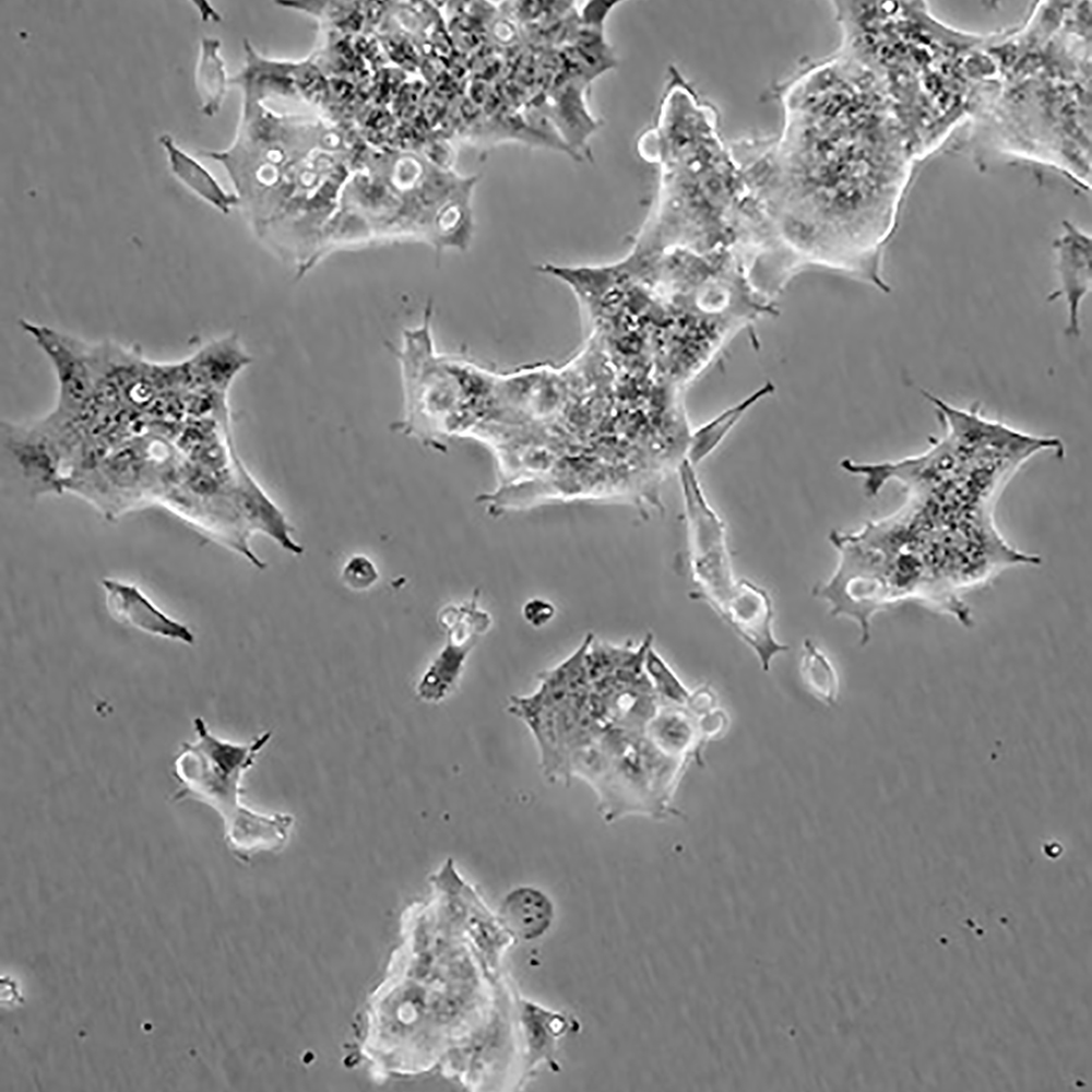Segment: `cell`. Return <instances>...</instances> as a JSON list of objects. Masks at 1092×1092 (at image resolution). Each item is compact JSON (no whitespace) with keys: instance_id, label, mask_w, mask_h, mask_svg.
<instances>
[{"instance_id":"12","label":"cell","mask_w":1092,"mask_h":1092,"mask_svg":"<svg viewBox=\"0 0 1092 1092\" xmlns=\"http://www.w3.org/2000/svg\"><path fill=\"white\" fill-rule=\"evenodd\" d=\"M159 142L165 149L171 171L200 198L223 213L238 202L234 194L226 193L215 178L198 161L178 147L173 138L163 134Z\"/></svg>"},{"instance_id":"16","label":"cell","mask_w":1092,"mask_h":1092,"mask_svg":"<svg viewBox=\"0 0 1092 1092\" xmlns=\"http://www.w3.org/2000/svg\"><path fill=\"white\" fill-rule=\"evenodd\" d=\"M644 669L661 703L686 707L691 692L652 644L645 654Z\"/></svg>"},{"instance_id":"17","label":"cell","mask_w":1092,"mask_h":1092,"mask_svg":"<svg viewBox=\"0 0 1092 1092\" xmlns=\"http://www.w3.org/2000/svg\"><path fill=\"white\" fill-rule=\"evenodd\" d=\"M379 579L380 573L376 563L364 554L351 556L341 570L343 584L355 592L370 590Z\"/></svg>"},{"instance_id":"9","label":"cell","mask_w":1092,"mask_h":1092,"mask_svg":"<svg viewBox=\"0 0 1092 1092\" xmlns=\"http://www.w3.org/2000/svg\"><path fill=\"white\" fill-rule=\"evenodd\" d=\"M107 607L119 621L150 636L193 644V632L161 610L138 586L115 579L102 582Z\"/></svg>"},{"instance_id":"18","label":"cell","mask_w":1092,"mask_h":1092,"mask_svg":"<svg viewBox=\"0 0 1092 1092\" xmlns=\"http://www.w3.org/2000/svg\"><path fill=\"white\" fill-rule=\"evenodd\" d=\"M555 606L547 600L532 598L527 601L522 614L527 624L535 628L547 625L555 616Z\"/></svg>"},{"instance_id":"6","label":"cell","mask_w":1092,"mask_h":1092,"mask_svg":"<svg viewBox=\"0 0 1092 1092\" xmlns=\"http://www.w3.org/2000/svg\"><path fill=\"white\" fill-rule=\"evenodd\" d=\"M439 620L446 631V643L417 685V695L426 702H439L452 691L471 650L492 622L476 597L443 607Z\"/></svg>"},{"instance_id":"11","label":"cell","mask_w":1092,"mask_h":1092,"mask_svg":"<svg viewBox=\"0 0 1092 1092\" xmlns=\"http://www.w3.org/2000/svg\"><path fill=\"white\" fill-rule=\"evenodd\" d=\"M500 916L515 936L523 940H533L548 929L554 916V906L536 888L519 887L502 900Z\"/></svg>"},{"instance_id":"3","label":"cell","mask_w":1092,"mask_h":1092,"mask_svg":"<svg viewBox=\"0 0 1092 1092\" xmlns=\"http://www.w3.org/2000/svg\"><path fill=\"white\" fill-rule=\"evenodd\" d=\"M428 302L422 322L405 329L397 345L403 390L402 418L393 429L442 450L451 437H470L484 413L491 373L468 360L436 351Z\"/></svg>"},{"instance_id":"14","label":"cell","mask_w":1092,"mask_h":1092,"mask_svg":"<svg viewBox=\"0 0 1092 1092\" xmlns=\"http://www.w3.org/2000/svg\"><path fill=\"white\" fill-rule=\"evenodd\" d=\"M799 670L811 693L826 705H833L839 697L838 672L828 655L810 639L802 645Z\"/></svg>"},{"instance_id":"7","label":"cell","mask_w":1092,"mask_h":1092,"mask_svg":"<svg viewBox=\"0 0 1092 1092\" xmlns=\"http://www.w3.org/2000/svg\"><path fill=\"white\" fill-rule=\"evenodd\" d=\"M757 656L763 672L772 660L790 650L773 631L774 608L769 592L748 579H738L736 589L719 615Z\"/></svg>"},{"instance_id":"5","label":"cell","mask_w":1092,"mask_h":1092,"mask_svg":"<svg viewBox=\"0 0 1092 1092\" xmlns=\"http://www.w3.org/2000/svg\"><path fill=\"white\" fill-rule=\"evenodd\" d=\"M686 519L687 550L695 597L717 615L732 597L738 579L734 573L725 522L711 506L687 460L677 471Z\"/></svg>"},{"instance_id":"4","label":"cell","mask_w":1092,"mask_h":1092,"mask_svg":"<svg viewBox=\"0 0 1092 1092\" xmlns=\"http://www.w3.org/2000/svg\"><path fill=\"white\" fill-rule=\"evenodd\" d=\"M194 738L181 745L174 761L179 784L176 800L203 803L223 820L229 850L248 859L262 851H277L288 841L294 823L288 814H261L241 803V781L271 739L263 732L249 743H233L211 732L202 717L192 721Z\"/></svg>"},{"instance_id":"2","label":"cell","mask_w":1092,"mask_h":1092,"mask_svg":"<svg viewBox=\"0 0 1092 1092\" xmlns=\"http://www.w3.org/2000/svg\"><path fill=\"white\" fill-rule=\"evenodd\" d=\"M638 145L658 166L660 183L632 256L735 250L756 230L761 214L721 135L719 111L674 66L655 124Z\"/></svg>"},{"instance_id":"10","label":"cell","mask_w":1092,"mask_h":1092,"mask_svg":"<svg viewBox=\"0 0 1092 1092\" xmlns=\"http://www.w3.org/2000/svg\"><path fill=\"white\" fill-rule=\"evenodd\" d=\"M643 732L663 753L684 761L692 755L699 757L704 743L696 716L686 707L661 703Z\"/></svg>"},{"instance_id":"8","label":"cell","mask_w":1092,"mask_h":1092,"mask_svg":"<svg viewBox=\"0 0 1092 1092\" xmlns=\"http://www.w3.org/2000/svg\"><path fill=\"white\" fill-rule=\"evenodd\" d=\"M1054 252L1058 288L1049 294L1047 300L1064 299V333L1077 339L1081 335V305L1092 286L1091 238L1068 224L1065 233L1055 241Z\"/></svg>"},{"instance_id":"15","label":"cell","mask_w":1092,"mask_h":1092,"mask_svg":"<svg viewBox=\"0 0 1092 1092\" xmlns=\"http://www.w3.org/2000/svg\"><path fill=\"white\" fill-rule=\"evenodd\" d=\"M749 403L751 401L727 411L692 432L686 460L696 467L708 458L748 408Z\"/></svg>"},{"instance_id":"1","label":"cell","mask_w":1092,"mask_h":1092,"mask_svg":"<svg viewBox=\"0 0 1092 1092\" xmlns=\"http://www.w3.org/2000/svg\"><path fill=\"white\" fill-rule=\"evenodd\" d=\"M775 94L780 134L729 144L778 247L882 285L891 226L876 197L880 129L869 71L838 51L802 63Z\"/></svg>"},{"instance_id":"13","label":"cell","mask_w":1092,"mask_h":1092,"mask_svg":"<svg viewBox=\"0 0 1092 1092\" xmlns=\"http://www.w3.org/2000/svg\"><path fill=\"white\" fill-rule=\"evenodd\" d=\"M218 49L219 41L216 38L202 39L195 83L203 103L202 110L207 116L219 110L226 91V72Z\"/></svg>"}]
</instances>
